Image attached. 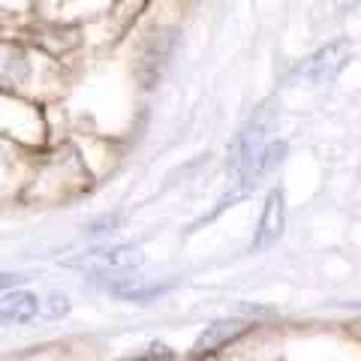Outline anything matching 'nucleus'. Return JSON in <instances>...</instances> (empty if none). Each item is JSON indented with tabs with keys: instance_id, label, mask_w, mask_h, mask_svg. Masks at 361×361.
I'll return each mask as SVG.
<instances>
[{
	"instance_id": "2",
	"label": "nucleus",
	"mask_w": 361,
	"mask_h": 361,
	"mask_svg": "<svg viewBox=\"0 0 361 361\" xmlns=\"http://www.w3.org/2000/svg\"><path fill=\"white\" fill-rule=\"evenodd\" d=\"M277 121H280V103L277 99H265L262 106H256L250 111V118L241 123L238 135H235L229 148V169L241 184V196L256 190L286 160L289 154L286 142L274 139Z\"/></svg>"
},
{
	"instance_id": "3",
	"label": "nucleus",
	"mask_w": 361,
	"mask_h": 361,
	"mask_svg": "<svg viewBox=\"0 0 361 361\" xmlns=\"http://www.w3.org/2000/svg\"><path fill=\"white\" fill-rule=\"evenodd\" d=\"M184 42V30L172 18L145 16L130 39V75L142 94H151L172 70V63Z\"/></svg>"
},
{
	"instance_id": "15",
	"label": "nucleus",
	"mask_w": 361,
	"mask_h": 361,
	"mask_svg": "<svg viewBox=\"0 0 361 361\" xmlns=\"http://www.w3.org/2000/svg\"><path fill=\"white\" fill-rule=\"evenodd\" d=\"M271 361H292V358H289V355H283V353H277V355L271 358Z\"/></svg>"
},
{
	"instance_id": "8",
	"label": "nucleus",
	"mask_w": 361,
	"mask_h": 361,
	"mask_svg": "<svg viewBox=\"0 0 361 361\" xmlns=\"http://www.w3.org/2000/svg\"><path fill=\"white\" fill-rule=\"evenodd\" d=\"M286 190L283 187H271L265 196L262 214H259L253 241H250V253H265L271 250L286 232Z\"/></svg>"
},
{
	"instance_id": "4",
	"label": "nucleus",
	"mask_w": 361,
	"mask_h": 361,
	"mask_svg": "<svg viewBox=\"0 0 361 361\" xmlns=\"http://www.w3.org/2000/svg\"><path fill=\"white\" fill-rule=\"evenodd\" d=\"M61 265L73 268V271H82L85 277H118V274L142 271L145 250L139 244L99 241V244H90V247H85V250L73 253L70 259H63Z\"/></svg>"
},
{
	"instance_id": "11",
	"label": "nucleus",
	"mask_w": 361,
	"mask_h": 361,
	"mask_svg": "<svg viewBox=\"0 0 361 361\" xmlns=\"http://www.w3.org/2000/svg\"><path fill=\"white\" fill-rule=\"evenodd\" d=\"M121 226H123V217L118 211H106V214H99V217L94 220H87L82 226V238H87L90 244H99V241H109L111 235H118L121 232Z\"/></svg>"
},
{
	"instance_id": "13",
	"label": "nucleus",
	"mask_w": 361,
	"mask_h": 361,
	"mask_svg": "<svg viewBox=\"0 0 361 361\" xmlns=\"http://www.w3.org/2000/svg\"><path fill=\"white\" fill-rule=\"evenodd\" d=\"M25 283H27L25 274H16V271H0V295H4V292H13L18 286H25Z\"/></svg>"
},
{
	"instance_id": "5",
	"label": "nucleus",
	"mask_w": 361,
	"mask_h": 361,
	"mask_svg": "<svg viewBox=\"0 0 361 361\" xmlns=\"http://www.w3.org/2000/svg\"><path fill=\"white\" fill-rule=\"evenodd\" d=\"M90 283L99 292H106V295L118 301H127V304H154L178 289V280H151L142 271L118 274V277H90Z\"/></svg>"
},
{
	"instance_id": "6",
	"label": "nucleus",
	"mask_w": 361,
	"mask_h": 361,
	"mask_svg": "<svg viewBox=\"0 0 361 361\" xmlns=\"http://www.w3.org/2000/svg\"><path fill=\"white\" fill-rule=\"evenodd\" d=\"M259 325L262 322L250 319V316H223V319L208 322L205 329L199 331L193 346H190L193 349V358H208L214 353H220V349L244 343L247 337H253L259 331Z\"/></svg>"
},
{
	"instance_id": "1",
	"label": "nucleus",
	"mask_w": 361,
	"mask_h": 361,
	"mask_svg": "<svg viewBox=\"0 0 361 361\" xmlns=\"http://www.w3.org/2000/svg\"><path fill=\"white\" fill-rule=\"evenodd\" d=\"M0 90L49 106L63 90V63L33 37L0 33Z\"/></svg>"
},
{
	"instance_id": "14",
	"label": "nucleus",
	"mask_w": 361,
	"mask_h": 361,
	"mask_svg": "<svg viewBox=\"0 0 361 361\" xmlns=\"http://www.w3.org/2000/svg\"><path fill=\"white\" fill-rule=\"evenodd\" d=\"M361 4V0H337V6H341V9H355Z\"/></svg>"
},
{
	"instance_id": "12",
	"label": "nucleus",
	"mask_w": 361,
	"mask_h": 361,
	"mask_svg": "<svg viewBox=\"0 0 361 361\" xmlns=\"http://www.w3.org/2000/svg\"><path fill=\"white\" fill-rule=\"evenodd\" d=\"M73 313V301L66 292H42V322H61Z\"/></svg>"
},
{
	"instance_id": "10",
	"label": "nucleus",
	"mask_w": 361,
	"mask_h": 361,
	"mask_svg": "<svg viewBox=\"0 0 361 361\" xmlns=\"http://www.w3.org/2000/svg\"><path fill=\"white\" fill-rule=\"evenodd\" d=\"M33 157L30 151H21L16 145H9L0 139V187H9L13 193H25V184L30 178V169H33Z\"/></svg>"
},
{
	"instance_id": "7",
	"label": "nucleus",
	"mask_w": 361,
	"mask_h": 361,
	"mask_svg": "<svg viewBox=\"0 0 361 361\" xmlns=\"http://www.w3.org/2000/svg\"><path fill=\"white\" fill-rule=\"evenodd\" d=\"M349 61H353V42L349 39H334V42H325L322 49H316L307 61L298 66V78L307 82L313 87H322V85H331L337 75H341Z\"/></svg>"
},
{
	"instance_id": "9",
	"label": "nucleus",
	"mask_w": 361,
	"mask_h": 361,
	"mask_svg": "<svg viewBox=\"0 0 361 361\" xmlns=\"http://www.w3.org/2000/svg\"><path fill=\"white\" fill-rule=\"evenodd\" d=\"M42 322V292L18 286L0 295V329H25Z\"/></svg>"
}]
</instances>
